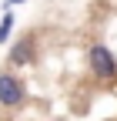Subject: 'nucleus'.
Returning a JSON list of instances; mask_svg holds the SVG:
<instances>
[{"label":"nucleus","mask_w":117,"mask_h":121,"mask_svg":"<svg viewBox=\"0 0 117 121\" xmlns=\"http://www.w3.org/2000/svg\"><path fill=\"white\" fill-rule=\"evenodd\" d=\"M23 101H27V84L17 71H0V108H7V111H17L23 108Z\"/></svg>","instance_id":"nucleus-1"},{"label":"nucleus","mask_w":117,"mask_h":121,"mask_svg":"<svg viewBox=\"0 0 117 121\" xmlns=\"http://www.w3.org/2000/svg\"><path fill=\"white\" fill-rule=\"evenodd\" d=\"M87 67L97 81H114L117 78V54L107 47V44H90L87 51Z\"/></svg>","instance_id":"nucleus-2"},{"label":"nucleus","mask_w":117,"mask_h":121,"mask_svg":"<svg viewBox=\"0 0 117 121\" xmlns=\"http://www.w3.org/2000/svg\"><path fill=\"white\" fill-rule=\"evenodd\" d=\"M7 60H10V71L37 64V37H34V34L17 37V40L10 44V51H7Z\"/></svg>","instance_id":"nucleus-3"},{"label":"nucleus","mask_w":117,"mask_h":121,"mask_svg":"<svg viewBox=\"0 0 117 121\" xmlns=\"http://www.w3.org/2000/svg\"><path fill=\"white\" fill-rule=\"evenodd\" d=\"M13 24H17V17H13V10H4V17H0V47L10 40V30H13Z\"/></svg>","instance_id":"nucleus-4"},{"label":"nucleus","mask_w":117,"mask_h":121,"mask_svg":"<svg viewBox=\"0 0 117 121\" xmlns=\"http://www.w3.org/2000/svg\"><path fill=\"white\" fill-rule=\"evenodd\" d=\"M20 4H27V0H4V10H10V7H20Z\"/></svg>","instance_id":"nucleus-5"}]
</instances>
